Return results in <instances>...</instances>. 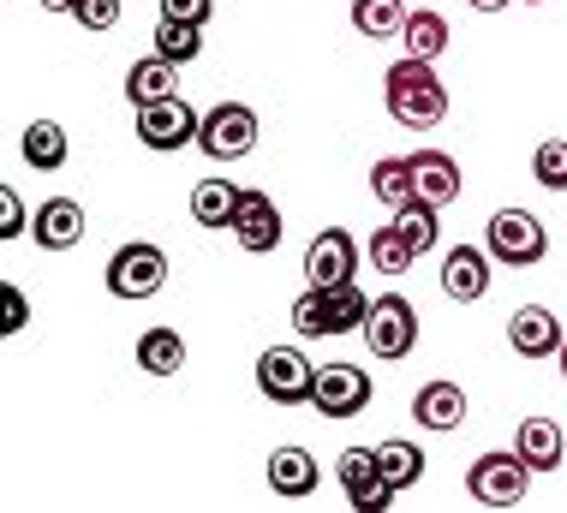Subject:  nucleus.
<instances>
[{
    "label": "nucleus",
    "mask_w": 567,
    "mask_h": 513,
    "mask_svg": "<svg viewBox=\"0 0 567 513\" xmlns=\"http://www.w3.org/2000/svg\"><path fill=\"white\" fill-rule=\"evenodd\" d=\"M382 102H389L394 126H412V132H431L449 120V84L436 78V60H394L389 72H382Z\"/></svg>",
    "instance_id": "nucleus-1"
},
{
    "label": "nucleus",
    "mask_w": 567,
    "mask_h": 513,
    "mask_svg": "<svg viewBox=\"0 0 567 513\" xmlns=\"http://www.w3.org/2000/svg\"><path fill=\"white\" fill-rule=\"evenodd\" d=\"M484 245L502 269H532V263H544V252H549V233L532 209H496L484 227Z\"/></svg>",
    "instance_id": "nucleus-2"
},
{
    "label": "nucleus",
    "mask_w": 567,
    "mask_h": 513,
    "mask_svg": "<svg viewBox=\"0 0 567 513\" xmlns=\"http://www.w3.org/2000/svg\"><path fill=\"white\" fill-rule=\"evenodd\" d=\"M162 287H167V252L162 245L132 239V245H120V252L109 257V293L114 299L144 305V299H156Z\"/></svg>",
    "instance_id": "nucleus-3"
},
{
    "label": "nucleus",
    "mask_w": 567,
    "mask_h": 513,
    "mask_svg": "<svg viewBox=\"0 0 567 513\" xmlns=\"http://www.w3.org/2000/svg\"><path fill=\"white\" fill-rule=\"evenodd\" d=\"M364 347H371V359L382 365H401L412 347H419V310H412L401 293H382L371 299V317H364Z\"/></svg>",
    "instance_id": "nucleus-4"
},
{
    "label": "nucleus",
    "mask_w": 567,
    "mask_h": 513,
    "mask_svg": "<svg viewBox=\"0 0 567 513\" xmlns=\"http://www.w3.org/2000/svg\"><path fill=\"white\" fill-rule=\"evenodd\" d=\"M526 490H532V465H526L519 448L514 454H478L472 472H466V495L478 507H519Z\"/></svg>",
    "instance_id": "nucleus-5"
},
{
    "label": "nucleus",
    "mask_w": 567,
    "mask_h": 513,
    "mask_svg": "<svg viewBox=\"0 0 567 513\" xmlns=\"http://www.w3.org/2000/svg\"><path fill=\"white\" fill-rule=\"evenodd\" d=\"M257 394L275 407H305L317 394V365L299 347H269L257 352Z\"/></svg>",
    "instance_id": "nucleus-6"
},
{
    "label": "nucleus",
    "mask_w": 567,
    "mask_h": 513,
    "mask_svg": "<svg viewBox=\"0 0 567 513\" xmlns=\"http://www.w3.org/2000/svg\"><path fill=\"white\" fill-rule=\"evenodd\" d=\"M197 150H204L216 167H227V162H245V155L257 150V114H251L245 102H216V107L204 114Z\"/></svg>",
    "instance_id": "nucleus-7"
},
{
    "label": "nucleus",
    "mask_w": 567,
    "mask_h": 513,
    "mask_svg": "<svg viewBox=\"0 0 567 513\" xmlns=\"http://www.w3.org/2000/svg\"><path fill=\"white\" fill-rule=\"evenodd\" d=\"M197 132H204V114H197L186 96H162V102L137 107V144L156 150V155L197 144Z\"/></svg>",
    "instance_id": "nucleus-8"
},
{
    "label": "nucleus",
    "mask_w": 567,
    "mask_h": 513,
    "mask_svg": "<svg viewBox=\"0 0 567 513\" xmlns=\"http://www.w3.org/2000/svg\"><path fill=\"white\" fill-rule=\"evenodd\" d=\"M311 407L323 418H359L364 407H371V370L364 365H323L317 370Z\"/></svg>",
    "instance_id": "nucleus-9"
},
{
    "label": "nucleus",
    "mask_w": 567,
    "mask_h": 513,
    "mask_svg": "<svg viewBox=\"0 0 567 513\" xmlns=\"http://www.w3.org/2000/svg\"><path fill=\"white\" fill-rule=\"evenodd\" d=\"M352 269H359V239L347 227H323L305 245V281L311 287H347Z\"/></svg>",
    "instance_id": "nucleus-10"
},
{
    "label": "nucleus",
    "mask_w": 567,
    "mask_h": 513,
    "mask_svg": "<svg viewBox=\"0 0 567 513\" xmlns=\"http://www.w3.org/2000/svg\"><path fill=\"white\" fill-rule=\"evenodd\" d=\"M561 317L549 305H519L508 317V347L519 352V359H556L561 352Z\"/></svg>",
    "instance_id": "nucleus-11"
},
{
    "label": "nucleus",
    "mask_w": 567,
    "mask_h": 513,
    "mask_svg": "<svg viewBox=\"0 0 567 513\" xmlns=\"http://www.w3.org/2000/svg\"><path fill=\"white\" fill-rule=\"evenodd\" d=\"M489 245H454L449 257H442V293H449L454 305H478L489 293Z\"/></svg>",
    "instance_id": "nucleus-12"
},
{
    "label": "nucleus",
    "mask_w": 567,
    "mask_h": 513,
    "mask_svg": "<svg viewBox=\"0 0 567 513\" xmlns=\"http://www.w3.org/2000/svg\"><path fill=\"white\" fill-rule=\"evenodd\" d=\"M234 239H239V252H251V257H269L275 245H281V209H275L269 192H245L239 197Z\"/></svg>",
    "instance_id": "nucleus-13"
},
{
    "label": "nucleus",
    "mask_w": 567,
    "mask_h": 513,
    "mask_svg": "<svg viewBox=\"0 0 567 513\" xmlns=\"http://www.w3.org/2000/svg\"><path fill=\"white\" fill-rule=\"evenodd\" d=\"M30 233H37L42 252H72L84 239V204L79 197H49V204H37V215H30Z\"/></svg>",
    "instance_id": "nucleus-14"
},
{
    "label": "nucleus",
    "mask_w": 567,
    "mask_h": 513,
    "mask_svg": "<svg viewBox=\"0 0 567 513\" xmlns=\"http://www.w3.org/2000/svg\"><path fill=\"white\" fill-rule=\"evenodd\" d=\"M412 418H419L424 430H436V437H449V430L466 424V388L449 382V377L424 382L419 394H412Z\"/></svg>",
    "instance_id": "nucleus-15"
},
{
    "label": "nucleus",
    "mask_w": 567,
    "mask_h": 513,
    "mask_svg": "<svg viewBox=\"0 0 567 513\" xmlns=\"http://www.w3.org/2000/svg\"><path fill=\"white\" fill-rule=\"evenodd\" d=\"M317 484H323V465H317V454L311 448H275L269 454V490L275 495H287V502H305Z\"/></svg>",
    "instance_id": "nucleus-16"
},
{
    "label": "nucleus",
    "mask_w": 567,
    "mask_h": 513,
    "mask_svg": "<svg viewBox=\"0 0 567 513\" xmlns=\"http://www.w3.org/2000/svg\"><path fill=\"white\" fill-rule=\"evenodd\" d=\"M412 185H419V197H431V204H454L460 192H466V174H460V162L449 150H419L412 155Z\"/></svg>",
    "instance_id": "nucleus-17"
},
{
    "label": "nucleus",
    "mask_w": 567,
    "mask_h": 513,
    "mask_svg": "<svg viewBox=\"0 0 567 513\" xmlns=\"http://www.w3.org/2000/svg\"><path fill=\"white\" fill-rule=\"evenodd\" d=\"M239 197H245V185H234L227 174H204L192 185V222L197 227H234Z\"/></svg>",
    "instance_id": "nucleus-18"
},
{
    "label": "nucleus",
    "mask_w": 567,
    "mask_h": 513,
    "mask_svg": "<svg viewBox=\"0 0 567 513\" xmlns=\"http://www.w3.org/2000/svg\"><path fill=\"white\" fill-rule=\"evenodd\" d=\"M179 66L167 54H144L137 66H126V102L132 107H150V102H162V96H179Z\"/></svg>",
    "instance_id": "nucleus-19"
},
{
    "label": "nucleus",
    "mask_w": 567,
    "mask_h": 513,
    "mask_svg": "<svg viewBox=\"0 0 567 513\" xmlns=\"http://www.w3.org/2000/svg\"><path fill=\"white\" fill-rule=\"evenodd\" d=\"M514 448L526 454L532 472H556L561 454H567V442H561V424H556V418H526V424H519V437H514Z\"/></svg>",
    "instance_id": "nucleus-20"
},
{
    "label": "nucleus",
    "mask_w": 567,
    "mask_h": 513,
    "mask_svg": "<svg viewBox=\"0 0 567 513\" xmlns=\"http://www.w3.org/2000/svg\"><path fill=\"white\" fill-rule=\"evenodd\" d=\"M19 155L37 174H54V167H66V155H72V144H66V126H54V120H30L24 126V137H19Z\"/></svg>",
    "instance_id": "nucleus-21"
},
{
    "label": "nucleus",
    "mask_w": 567,
    "mask_h": 513,
    "mask_svg": "<svg viewBox=\"0 0 567 513\" xmlns=\"http://www.w3.org/2000/svg\"><path fill=\"white\" fill-rule=\"evenodd\" d=\"M137 365H144L150 377H179V370H186V340H179V329H144L137 335Z\"/></svg>",
    "instance_id": "nucleus-22"
},
{
    "label": "nucleus",
    "mask_w": 567,
    "mask_h": 513,
    "mask_svg": "<svg viewBox=\"0 0 567 513\" xmlns=\"http://www.w3.org/2000/svg\"><path fill=\"white\" fill-rule=\"evenodd\" d=\"M377 472H382V484H389V490H412L424 478V454L412 442L389 437V442H377Z\"/></svg>",
    "instance_id": "nucleus-23"
},
{
    "label": "nucleus",
    "mask_w": 567,
    "mask_h": 513,
    "mask_svg": "<svg viewBox=\"0 0 567 513\" xmlns=\"http://www.w3.org/2000/svg\"><path fill=\"white\" fill-rule=\"evenodd\" d=\"M352 30L371 42H389L406 30V7L401 0H352Z\"/></svg>",
    "instance_id": "nucleus-24"
},
{
    "label": "nucleus",
    "mask_w": 567,
    "mask_h": 513,
    "mask_svg": "<svg viewBox=\"0 0 567 513\" xmlns=\"http://www.w3.org/2000/svg\"><path fill=\"white\" fill-rule=\"evenodd\" d=\"M394 227H401V239L412 245V252H436V239H442V222H436V204L431 197H412V204L394 209Z\"/></svg>",
    "instance_id": "nucleus-25"
},
{
    "label": "nucleus",
    "mask_w": 567,
    "mask_h": 513,
    "mask_svg": "<svg viewBox=\"0 0 567 513\" xmlns=\"http://www.w3.org/2000/svg\"><path fill=\"white\" fill-rule=\"evenodd\" d=\"M401 42H406V54H419V60H442V49H449V19H442V12H431V7L406 12Z\"/></svg>",
    "instance_id": "nucleus-26"
},
{
    "label": "nucleus",
    "mask_w": 567,
    "mask_h": 513,
    "mask_svg": "<svg viewBox=\"0 0 567 513\" xmlns=\"http://www.w3.org/2000/svg\"><path fill=\"white\" fill-rule=\"evenodd\" d=\"M371 192H377L389 209L412 204V197H419V185H412V155H382V162L371 167Z\"/></svg>",
    "instance_id": "nucleus-27"
},
{
    "label": "nucleus",
    "mask_w": 567,
    "mask_h": 513,
    "mask_svg": "<svg viewBox=\"0 0 567 513\" xmlns=\"http://www.w3.org/2000/svg\"><path fill=\"white\" fill-rule=\"evenodd\" d=\"M287 317H293V335H305V340L334 335V299H329V287H305Z\"/></svg>",
    "instance_id": "nucleus-28"
},
{
    "label": "nucleus",
    "mask_w": 567,
    "mask_h": 513,
    "mask_svg": "<svg viewBox=\"0 0 567 513\" xmlns=\"http://www.w3.org/2000/svg\"><path fill=\"white\" fill-rule=\"evenodd\" d=\"M412 263H419V252L401 239V227H394V222L371 233V269H377V275H406Z\"/></svg>",
    "instance_id": "nucleus-29"
},
{
    "label": "nucleus",
    "mask_w": 567,
    "mask_h": 513,
    "mask_svg": "<svg viewBox=\"0 0 567 513\" xmlns=\"http://www.w3.org/2000/svg\"><path fill=\"white\" fill-rule=\"evenodd\" d=\"M532 179H538L544 192H567V137H544V144L532 150Z\"/></svg>",
    "instance_id": "nucleus-30"
},
{
    "label": "nucleus",
    "mask_w": 567,
    "mask_h": 513,
    "mask_svg": "<svg viewBox=\"0 0 567 513\" xmlns=\"http://www.w3.org/2000/svg\"><path fill=\"white\" fill-rule=\"evenodd\" d=\"M156 54H167V60H174V66H186V60H197V54H204V30H197V24H156Z\"/></svg>",
    "instance_id": "nucleus-31"
},
{
    "label": "nucleus",
    "mask_w": 567,
    "mask_h": 513,
    "mask_svg": "<svg viewBox=\"0 0 567 513\" xmlns=\"http://www.w3.org/2000/svg\"><path fill=\"white\" fill-rule=\"evenodd\" d=\"M334 478H341V490H359V484H371L377 472V448H347L341 460H334Z\"/></svg>",
    "instance_id": "nucleus-32"
},
{
    "label": "nucleus",
    "mask_w": 567,
    "mask_h": 513,
    "mask_svg": "<svg viewBox=\"0 0 567 513\" xmlns=\"http://www.w3.org/2000/svg\"><path fill=\"white\" fill-rule=\"evenodd\" d=\"M72 19H79V30H114L120 24V0H79Z\"/></svg>",
    "instance_id": "nucleus-33"
},
{
    "label": "nucleus",
    "mask_w": 567,
    "mask_h": 513,
    "mask_svg": "<svg viewBox=\"0 0 567 513\" xmlns=\"http://www.w3.org/2000/svg\"><path fill=\"white\" fill-rule=\"evenodd\" d=\"M30 233V215H24V197L12 185H0V239H19Z\"/></svg>",
    "instance_id": "nucleus-34"
},
{
    "label": "nucleus",
    "mask_w": 567,
    "mask_h": 513,
    "mask_svg": "<svg viewBox=\"0 0 567 513\" xmlns=\"http://www.w3.org/2000/svg\"><path fill=\"white\" fill-rule=\"evenodd\" d=\"M394 495H401V490H389V484H382V478H371V484L347 490V502L359 507V513H389V507H394Z\"/></svg>",
    "instance_id": "nucleus-35"
},
{
    "label": "nucleus",
    "mask_w": 567,
    "mask_h": 513,
    "mask_svg": "<svg viewBox=\"0 0 567 513\" xmlns=\"http://www.w3.org/2000/svg\"><path fill=\"white\" fill-rule=\"evenodd\" d=\"M209 7H216V0H162V19H167V24H197V30H204V24H209Z\"/></svg>",
    "instance_id": "nucleus-36"
},
{
    "label": "nucleus",
    "mask_w": 567,
    "mask_h": 513,
    "mask_svg": "<svg viewBox=\"0 0 567 513\" xmlns=\"http://www.w3.org/2000/svg\"><path fill=\"white\" fill-rule=\"evenodd\" d=\"M0 305H7V317H0V329H7V335H19L24 322H30V299H24V293L7 281V293H0Z\"/></svg>",
    "instance_id": "nucleus-37"
},
{
    "label": "nucleus",
    "mask_w": 567,
    "mask_h": 513,
    "mask_svg": "<svg viewBox=\"0 0 567 513\" xmlns=\"http://www.w3.org/2000/svg\"><path fill=\"white\" fill-rule=\"evenodd\" d=\"M37 7H42V12H72L79 0H37Z\"/></svg>",
    "instance_id": "nucleus-38"
},
{
    "label": "nucleus",
    "mask_w": 567,
    "mask_h": 513,
    "mask_svg": "<svg viewBox=\"0 0 567 513\" xmlns=\"http://www.w3.org/2000/svg\"><path fill=\"white\" fill-rule=\"evenodd\" d=\"M466 7H478V12H502L508 0H466Z\"/></svg>",
    "instance_id": "nucleus-39"
},
{
    "label": "nucleus",
    "mask_w": 567,
    "mask_h": 513,
    "mask_svg": "<svg viewBox=\"0 0 567 513\" xmlns=\"http://www.w3.org/2000/svg\"><path fill=\"white\" fill-rule=\"evenodd\" d=\"M556 359H561V377H567V340H561V352H556Z\"/></svg>",
    "instance_id": "nucleus-40"
},
{
    "label": "nucleus",
    "mask_w": 567,
    "mask_h": 513,
    "mask_svg": "<svg viewBox=\"0 0 567 513\" xmlns=\"http://www.w3.org/2000/svg\"><path fill=\"white\" fill-rule=\"evenodd\" d=\"M526 7H538V0H526Z\"/></svg>",
    "instance_id": "nucleus-41"
}]
</instances>
